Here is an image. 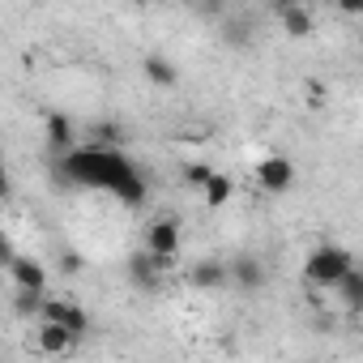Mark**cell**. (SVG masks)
Listing matches in <instances>:
<instances>
[{
  "mask_svg": "<svg viewBox=\"0 0 363 363\" xmlns=\"http://www.w3.org/2000/svg\"><path fill=\"white\" fill-rule=\"evenodd\" d=\"M60 179L65 184H77V189H107L116 201H124L133 210L145 206V197H150V184L137 171V162L124 158L116 145H103V141H90L86 150H65L60 154Z\"/></svg>",
  "mask_w": 363,
  "mask_h": 363,
  "instance_id": "6da1fadb",
  "label": "cell"
},
{
  "mask_svg": "<svg viewBox=\"0 0 363 363\" xmlns=\"http://www.w3.org/2000/svg\"><path fill=\"white\" fill-rule=\"evenodd\" d=\"M350 265H354V252H350V248H342V244H320V248H312V252H308L303 274H308V282H312V286L333 291V282H337Z\"/></svg>",
  "mask_w": 363,
  "mask_h": 363,
  "instance_id": "7a4b0ae2",
  "label": "cell"
},
{
  "mask_svg": "<svg viewBox=\"0 0 363 363\" xmlns=\"http://www.w3.org/2000/svg\"><path fill=\"white\" fill-rule=\"evenodd\" d=\"M257 184H261L265 193H286V189H295V162L282 158V154L261 158V162H257Z\"/></svg>",
  "mask_w": 363,
  "mask_h": 363,
  "instance_id": "3957f363",
  "label": "cell"
},
{
  "mask_svg": "<svg viewBox=\"0 0 363 363\" xmlns=\"http://www.w3.org/2000/svg\"><path fill=\"white\" fill-rule=\"evenodd\" d=\"M39 320H52V325H65L69 333H90V316L77 308V303H69V299H48L43 295V308H39Z\"/></svg>",
  "mask_w": 363,
  "mask_h": 363,
  "instance_id": "277c9868",
  "label": "cell"
},
{
  "mask_svg": "<svg viewBox=\"0 0 363 363\" xmlns=\"http://www.w3.org/2000/svg\"><path fill=\"white\" fill-rule=\"evenodd\" d=\"M227 282H235L244 295H252V291L265 286V265H261L257 257H235V261L227 265Z\"/></svg>",
  "mask_w": 363,
  "mask_h": 363,
  "instance_id": "5b68a950",
  "label": "cell"
},
{
  "mask_svg": "<svg viewBox=\"0 0 363 363\" xmlns=\"http://www.w3.org/2000/svg\"><path fill=\"white\" fill-rule=\"evenodd\" d=\"M145 248L158 252V257H175V252H179V223H175V218H158V223H150V231H145Z\"/></svg>",
  "mask_w": 363,
  "mask_h": 363,
  "instance_id": "8992f818",
  "label": "cell"
},
{
  "mask_svg": "<svg viewBox=\"0 0 363 363\" xmlns=\"http://www.w3.org/2000/svg\"><path fill=\"white\" fill-rule=\"evenodd\" d=\"M128 282L137 291H162V269L150 252H133L128 257Z\"/></svg>",
  "mask_w": 363,
  "mask_h": 363,
  "instance_id": "52a82bcc",
  "label": "cell"
},
{
  "mask_svg": "<svg viewBox=\"0 0 363 363\" xmlns=\"http://www.w3.org/2000/svg\"><path fill=\"white\" fill-rule=\"evenodd\" d=\"M189 282H193L197 291H223V286H227V261H214V257L197 261V265L189 269Z\"/></svg>",
  "mask_w": 363,
  "mask_h": 363,
  "instance_id": "ba28073f",
  "label": "cell"
},
{
  "mask_svg": "<svg viewBox=\"0 0 363 363\" xmlns=\"http://www.w3.org/2000/svg\"><path fill=\"white\" fill-rule=\"evenodd\" d=\"M9 274H13V282H18V286H30V291H48V269H43L35 257H22V252H18V257L9 261Z\"/></svg>",
  "mask_w": 363,
  "mask_h": 363,
  "instance_id": "9c48e42d",
  "label": "cell"
},
{
  "mask_svg": "<svg viewBox=\"0 0 363 363\" xmlns=\"http://www.w3.org/2000/svg\"><path fill=\"white\" fill-rule=\"evenodd\" d=\"M35 346H39L43 354H65V350H73V346H77V333H69L65 325H52V320H43V325H39V337H35Z\"/></svg>",
  "mask_w": 363,
  "mask_h": 363,
  "instance_id": "30bf717a",
  "label": "cell"
},
{
  "mask_svg": "<svg viewBox=\"0 0 363 363\" xmlns=\"http://www.w3.org/2000/svg\"><path fill=\"white\" fill-rule=\"evenodd\" d=\"M333 291H337V299L346 303V312H363V269H359V265H350V269L333 282Z\"/></svg>",
  "mask_w": 363,
  "mask_h": 363,
  "instance_id": "8fae6325",
  "label": "cell"
},
{
  "mask_svg": "<svg viewBox=\"0 0 363 363\" xmlns=\"http://www.w3.org/2000/svg\"><path fill=\"white\" fill-rule=\"evenodd\" d=\"M141 73H145V77H150L158 90H171V86L179 82V69H175L167 56H158V52H150V56L141 60Z\"/></svg>",
  "mask_w": 363,
  "mask_h": 363,
  "instance_id": "7c38bea8",
  "label": "cell"
},
{
  "mask_svg": "<svg viewBox=\"0 0 363 363\" xmlns=\"http://www.w3.org/2000/svg\"><path fill=\"white\" fill-rule=\"evenodd\" d=\"M201 193H206V206H214V210H218V206H227V201L235 197V179L214 171V175L206 179V189H201Z\"/></svg>",
  "mask_w": 363,
  "mask_h": 363,
  "instance_id": "4fadbf2b",
  "label": "cell"
},
{
  "mask_svg": "<svg viewBox=\"0 0 363 363\" xmlns=\"http://www.w3.org/2000/svg\"><path fill=\"white\" fill-rule=\"evenodd\" d=\"M278 18H282V30H286L291 39H303V35H312V13H308L303 5H291V9H282Z\"/></svg>",
  "mask_w": 363,
  "mask_h": 363,
  "instance_id": "5bb4252c",
  "label": "cell"
},
{
  "mask_svg": "<svg viewBox=\"0 0 363 363\" xmlns=\"http://www.w3.org/2000/svg\"><path fill=\"white\" fill-rule=\"evenodd\" d=\"M48 141H52V150H56V154H65V150H69V141H73V120H69V116H60V111H56V116H48Z\"/></svg>",
  "mask_w": 363,
  "mask_h": 363,
  "instance_id": "9a60e30c",
  "label": "cell"
},
{
  "mask_svg": "<svg viewBox=\"0 0 363 363\" xmlns=\"http://www.w3.org/2000/svg\"><path fill=\"white\" fill-rule=\"evenodd\" d=\"M39 308H43V291L18 286V295H13V312H18L22 320H39Z\"/></svg>",
  "mask_w": 363,
  "mask_h": 363,
  "instance_id": "2e32d148",
  "label": "cell"
},
{
  "mask_svg": "<svg viewBox=\"0 0 363 363\" xmlns=\"http://www.w3.org/2000/svg\"><path fill=\"white\" fill-rule=\"evenodd\" d=\"M210 175H214V171H210L206 162H189V167H184V179H189L193 189H206V179H210Z\"/></svg>",
  "mask_w": 363,
  "mask_h": 363,
  "instance_id": "e0dca14e",
  "label": "cell"
},
{
  "mask_svg": "<svg viewBox=\"0 0 363 363\" xmlns=\"http://www.w3.org/2000/svg\"><path fill=\"white\" fill-rule=\"evenodd\" d=\"M18 257V248H13V240L5 235V231H0V269H9V261Z\"/></svg>",
  "mask_w": 363,
  "mask_h": 363,
  "instance_id": "ac0fdd59",
  "label": "cell"
},
{
  "mask_svg": "<svg viewBox=\"0 0 363 363\" xmlns=\"http://www.w3.org/2000/svg\"><path fill=\"white\" fill-rule=\"evenodd\" d=\"M337 13H346V18H359V13H363V0H337Z\"/></svg>",
  "mask_w": 363,
  "mask_h": 363,
  "instance_id": "d6986e66",
  "label": "cell"
},
{
  "mask_svg": "<svg viewBox=\"0 0 363 363\" xmlns=\"http://www.w3.org/2000/svg\"><path fill=\"white\" fill-rule=\"evenodd\" d=\"M60 269H65V274H77V269H82V257H77V252H65V257H60Z\"/></svg>",
  "mask_w": 363,
  "mask_h": 363,
  "instance_id": "ffe728a7",
  "label": "cell"
},
{
  "mask_svg": "<svg viewBox=\"0 0 363 363\" xmlns=\"http://www.w3.org/2000/svg\"><path fill=\"white\" fill-rule=\"evenodd\" d=\"M9 197V171H5V162H0V201Z\"/></svg>",
  "mask_w": 363,
  "mask_h": 363,
  "instance_id": "44dd1931",
  "label": "cell"
},
{
  "mask_svg": "<svg viewBox=\"0 0 363 363\" xmlns=\"http://www.w3.org/2000/svg\"><path fill=\"white\" fill-rule=\"evenodd\" d=\"M291 5H299V0H274V9L282 13V9H291Z\"/></svg>",
  "mask_w": 363,
  "mask_h": 363,
  "instance_id": "7402d4cb",
  "label": "cell"
},
{
  "mask_svg": "<svg viewBox=\"0 0 363 363\" xmlns=\"http://www.w3.org/2000/svg\"><path fill=\"white\" fill-rule=\"evenodd\" d=\"M128 5H150V0H128Z\"/></svg>",
  "mask_w": 363,
  "mask_h": 363,
  "instance_id": "603a6c76",
  "label": "cell"
}]
</instances>
